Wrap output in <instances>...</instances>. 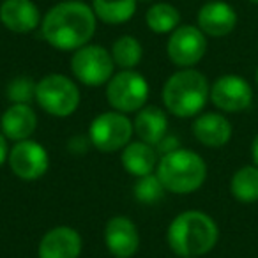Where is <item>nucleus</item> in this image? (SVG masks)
Returning a JSON list of instances; mask_svg holds the SVG:
<instances>
[{
	"label": "nucleus",
	"instance_id": "obj_1",
	"mask_svg": "<svg viewBox=\"0 0 258 258\" xmlns=\"http://www.w3.org/2000/svg\"><path fill=\"white\" fill-rule=\"evenodd\" d=\"M97 18L92 6L82 0H62L48 9L41 22V34L51 48L76 51L90 43Z\"/></svg>",
	"mask_w": 258,
	"mask_h": 258
},
{
	"label": "nucleus",
	"instance_id": "obj_2",
	"mask_svg": "<svg viewBox=\"0 0 258 258\" xmlns=\"http://www.w3.org/2000/svg\"><path fill=\"white\" fill-rule=\"evenodd\" d=\"M219 239L216 221L204 211H184L172 219L166 230L170 249L180 258H198L207 254Z\"/></svg>",
	"mask_w": 258,
	"mask_h": 258
},
{
	"label": "nucleus",
	"instance_id": "obj_3",
	"mask_svg": "<svg viewBox=\"0 0 258 258\" xmlns=\"http://www.w3.org/2000/svg\"><path fill=\"white\" fill-rule=\"evenodd\" d=\"M161 97L165 108L175 117H197L211 97V85L197 69H180L165 82Z\"/></svg>",
	"mask_w": 258,
	"mask_h": 258
},
{
	"label": "nucleus",
	"instance_id": "obj_4",
	"mask_svg": "<svg viewBox=\"0 0 258 258\" xmlns=\"http://www.w3.org/2000/svg\"><path fill=\"white\" fill-rule=\"evenodd\" d=\"M156 175L170 193L189 195L204 186L207 179V165L198 152L177 149L159 158Z\"/></svg>",
	"mask_w": 258,
	"mask_h": 258
},
{
	"label": "nucleus",
	"instance_id": "obj_5",
	"mask_svg": "<svg viewBox=\"0 0 258 258\" xmlns=\"http://www.w3.org/2000/svg\"><path fill=\"white\" fill-rule=\"evenodd\" d=\"M80 99L78 85L60 73L43 76L36 85V103L51 117L66 118L73 115L78 110Z\"/></svg>",
	"mask_w": 258,
	"mask_h": 258
},
{
	"label": "nucleus",
	"instance_id": "obj_6",
	"mask_svg": "<svg viewBox=\"0 0 258 258\" xmlns=\"http://www.w3.org/2000/svg\"><path fill=\"white\" fill-rule=\"evenodd\" d=\"M149 82L135 69H122L115 73L106 83V101L115 111L135 113L149 101Z\"/></svg>",
	"mask_w": 258,
	"mask_h": 258
},
{
	"label": "nucleus",
	"instance_id": "obj_7",
	"mask_svg": "<svg viewBox=\"0 0 258 258\" xmlns=\"http://www.w3.org/2000/svg\"><path fill=\"white\" fill-rule=\"evenodd\" d=\"M133 135V120L115 110L97 115L89 125V142L101 152L122 151Z\"/></svg>",
	"mask_w": 258,
	"mask_h": 258
},
{
	"label": "nucleus",
	"instance_id": "obj_8",
	"mask_svg": "<svg viewBox=\"0 0 258 258\" xmlns=\"http://www.w3.org/2000/svg\"><path fill=\"white\" fill-rule=\"evenodd\" d=\"M115 62L111 53L101 44H85L73 51L71 71L80 83L87 87L106 85L115 75Z\"/></svg>",
	"mask_w": 258,
	"mask_h": 258
},
{
	"label": "nucleus",
	"instance_id": "obj_9",
	"mask_svg": "<svg viewBox=\"0 0 258 258\" xmlns=\"http://www.w3.org/2000/svg\"><path fill=\"white\" fill-rule=\"evenodd\" d=\"M207 51V36L195 25H179L168 37L166 53L180 69H189L204 58Z\"/></svg>",
	"mask_w": 258,
	"mask_h": 258
},
{
	"label": "nucleus",
	"instance_id": "obj_10",
	"mask_svg": "<svg viewBox=\"0 0 258 258\" xmlns=\"http://www.w3.org/2000/svg\"><path fill=\"white\" fill-rule=\"evenodd\" d=\"M8 163L11 172L22 180H37L50 168L48 151L36 140L16 142L9 149Z\"/></svg>",
	"mask_w": 258,
	"mask_h": 258
},
{
	"label": "nucleus",
	"instance_id": "obj_11",
	"mask_svg": "<svg viewBox=\"0 0 258 258\" xmlns=\"http://www.w3.org/2000/svg\"><path fill=\"white\" fill-rule=\"evenodd\" d=\"M211 101L218 110L237 113L251 106L253 89L242 76L223 75L211 85Z\"/></svg>",
	"mask_w": 258,
	"mask_h": 258
},
{
	"label": "nucleus",
	"instance_id": "obj_12",
	"mask_svg": "<svg viewBox=\"0 0 258 258\" xmlns=\"http://www.w3.org/2000/svg\"><path fill=\"white\" fill-rule=\"evenodd\" d=\"M104 244L115 258H131L140 249V232L133 219L113 216L104 226Z\"/></svg>",
	"mask_w": 258,
	"mask_h": 258
},
{
	"label": "nucleus",
	"instance_id": "obj_13",
	"mask_svg": "<svg viewBox=\"0 0 258 258\" xmlns=\"http://www.w3.org/2000/svg\"><path fill=\"white\" fill-rule=\"evenodd\" d=\"M83 240L73 226H55L43 235L37 247V258H78Z\"/></svg>",
	"mask_w": 258,
	"mask_h": 258
},
{
	"label": "nucleus",
	"instance_id": "obj_14",
	"mask_svg": "<svg viewBox=\"0 0 258 258\" xmlns=\"http://www.w3.org/2000/svg\"><path fill=\"white\" fill-rule=\"evenodd\" d=\"M198 29L211 37H225L233 32L237 25V13L223 0H209L198 11Z\"/></svg>",
	"mask_w": 258,
	"mask_h": 258
},
{
	"label": "nucleus",
	"instance_id": "obj_15",
	"mask_svg": "<svg viewBox=\"0 0 258 258\" xmlns=\"http://www.w3.org/2000/svg\"><path fill=\"white\" fill-rule=\"evenodd\" d=\"M0 22L15 34H30L41 25L43 18L32 0H4L0 4Z\"/></svg>",
	"mask_w": 258,
	"mask_h": 258
},
{
	"label": "nucleus",
	"instance_id": "obj_16",
	"mask_svg": "<svg viewBox=\"0 0 258 258\" xmlns=\"http://www.w3.org/2000/svg\"><path fill=\"white\" fill-rule=\"evenodd\" d=\"M37 129V115L30 104L15 103L0 117V131L8 140H29Z\"/></svg>",
	"mask_w": 258,
	"mask_h": 258
},
{
	"label": "nucleus",
	"instance_id": "obj_17",
	"mask_svg": "<svg viewBox=\"0 0 258 258\" xmlns=\"http://www.w3.org/2000/svg\"><path fill=\"white\" fill-rule=\"evenodd\" d=\"M193 135L205 147L219 149L225 147L232 138V124L225 115L207 111L193 120Z\"/></svg>",
	"mask_w": 258,
	"mask_h": 258
},
{
	"label": "nucleus",
	"instance_id": "obj_18",
	"mask_svg": "<svg viewBox=\"0 0 258 258\" xmlns=\"http://www.w3.org/2000/svg\"><path fill=\"white\" fill-rule=\"evenodd\" d=\"M133 129L138 140L156 147L168 135V117L159 106H144L137 111Z\"/></svg>",
	"mask_w": 258,
	"mask_h": 258
},
{
	"label": "nucleus",
	"instance_id": "obj_19",
	"mask_svg": "<svg viewBox=\"0 0 258 258\" xmlns=\"http://www.w3.org/2000/svg\"><path fill=\"white\" fill-rule=\"evenodd\" d=\"M120 163L124 170L131 175L144 177L149 173H154L156 166H158V152L152 145L145 144L142 140L129 142L120 152Z\"/></svg>",
	"mask_w": 258,
	"mask_h": 258
},
{
	"label": "nucleus",
	"instance_id": "obj_20",
	"mask_svg": "<svg viewBox=\"0 0 258 258\" xmlns=\"http://www.w3.org/2000/svg\"><path fill=\"white\" fill-rule=\"evenodd\" d=\"M138 0H92V11L97 20L108 25H122L137 15Z\"/></svg>",
	"mask_w": 258,
	"mask_h": 258
},
{
	"label": "nucleus",
	"instance_id": "obj_21",
	"mask_svg": "<svg viewBox=\"0 0 258 258\" xmlns=\"http://www.w3.org/2000/svg\"><path fill=\"white\" fill-rule=\"evenodd\" d=\"M145 23L154 34H172L180 25V13L168 2H156L147 9Z\"/></svg>",
	"mask_w": 258,
	"mask_h": 258
},
{
	"label": "nucleus",
	"instance_id": "obj_22",
	"mask_svg": "<svg viewBox=\"0 0 258 258\" xmlns=\"http://www.w3.org/2000/svg\"><path fill=\"white\" fill-rule=\"evenodd\" d=\"M230 191L233 198L240 204H254L258 202V168L247 165L239 168L230 180Z\"/></svg>",
	"mask_w": 258,
	"mask_h": 258
},
{
	"label": "nucleus",
	"instance_id": "obj_23",
	"mask_svg": "<svg viewBox=\"0 0 258 258\" xmlns=\"http://www.w3.org/2000/svg\"><path fill=\"white\" fill-rule=\"evenodd\" d=\"M111 58L120 69H135L142 62L144 48L135 36H120L111 44Z\"/></svg>",
	"mask_w": 258,
	"mask_h": 258
},
{
	"label": "nucleus",
	"instance_id": "obj_24",
	"mask_svg": "<svg viewBox=\"0 0 258 258\" xmlns=\"http://www.w3.org/2000/svg\"><path fill=\"white\" fill-rule=\"evenodd\" d=\"M165 186L161 184L159 177L156 173L138 177L133 186V197L138 204L144 205H154L165 197Z\"/></svg>",
	"mask_w": 258,
	"mask_h": 258
},
{
	"label": "nucleus",
	"instance_id": "obj_25",
	"mask_svg": "<svg viewBox=\"0 0 258 258\" xmlns=\"http://www.w3.org/2000/svg\"><path fill=\"white\" fill-rule=\"evenodd\" d=\"M36 85L37 82H34L29 76H16L15 80L8 83L6 96L11 101V104H30V101H36Z\"/></svg>",
	"mask_w": 258,
	"mask_h": 258
},
{
	"label": "nucleus",
	"instance_id": "obj_26",
	"mask_svg": "<svg viewBox=\"0 0 258 258\" xmlns=\"http://www.w3.org/2000/svg\"><path fill=\"white\" fill-rule=\"evenodd\" d=\"M156 147L161 149L163 154H168V152H173V151H177V149H180L179 147V140H177L175 137H172V135H166V137L163 138V140L159 142Z\"/></svg>",
	"mask_w": 258,
	"mask_h": 258
},
{
	"label": "nucleus",
	"instance_id": "obj_27",
	"mask_svg": "<svg viewBox=\"0 0 258 258\" xmlns=\"http://www.w3.org/2000/svg\"><path fill=\"white\" fill-rule=\"evenodd\" d=\"M8 156H9L8 138H6L4 135H2V131H0V166L8 161Z\"/></svg>",
	"mask_w": 258,
	"mask_h": 258
},
{
	"label": "nucleus",
	"instance_id": "obj_28",
	"mask_svg": "<svg viewBox=\"0 0 258 258\" xmlns=\"http://www.w3.org/2000/svg\"><path fill=\"white\" fill-rule=\"evenodd\" d=\"M251 158H253V165L258 168V135L254 137L253 144H251Z\"/></svg>",
	"mask_w": 258,
	"mask_h": 258
},
{
	"label": "nucleus",
	"instance_id": "obj_29",
	"mask_svg": "<svg viewBox=\"0 0 258 258\" xmlns=\"http://www.w3.org/2000/svg\"><path fill=\"white\" fill-rule=\"evenodd\" d=\"M138 2H152V0H138Z\"/></svg>",
	"mask_w": 258,
	"mask_h": 258
},
{
	"label": "nucleus",
	"instance_id": "obj_30",
	"mask_svg": "<svg viewBox=\"0 0 258 258\" xmlns=\"http://www.w3.org/2000/svg\"><path fill=\"white\" fill-rule=\"evenodd\" d=\"M249 2H253V4H258V0H249Z\"/></svg>",
	"mask_w": 258,
	"mask_h": 258
},
{
	"label": "nucleus",
	"instance_id": "obj_31",
	"mask_svg": "<svg viewBox=\"0 0 258 258\" xmlns=\"http://www.w3.org/2000/svg\"><path fill=\"white\" fill-rule=\"evenodd\" d=\"M256 85H258V68H256Z\"/></svg>",
	"mask_w": 258,
	"mask_h": 258
}]
</instances>
